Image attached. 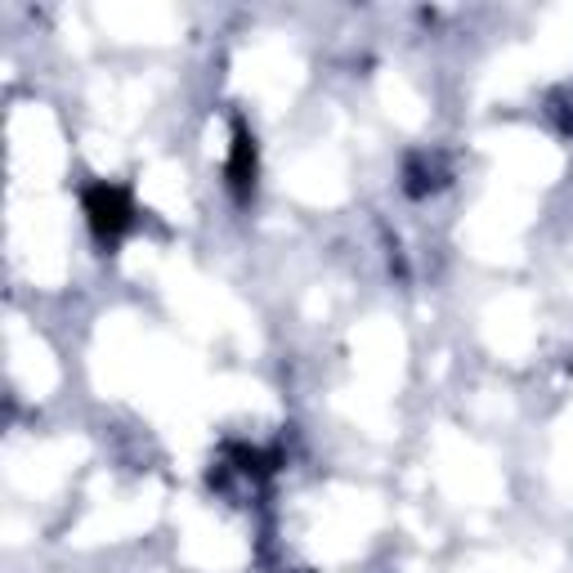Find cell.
Segmentation results:
<instances>
[{
	"instance_id": "6da1fadb",
	"label": "cell",
	"mask_w": 573,
	"mask_h": 573,
	"mask_svg": "<svg viewBox=\"0 0 573 573\" xmlns=\"http://www.w3.org/2000/svg\"><path fill=\"white\" fill-rule=\"evenodd\" d=\"M86 215H91V229L104 242H113V237H121L130 229V198L121 189H113V184H99L86 198Z\"/></svg>"
},
{
	"instance_id": "7a4b0ae2",
	"label": "cell",
	"mask_w": 573,
	"mask_h": 573,
	"mask_svg": "<svg viewBox=\"0 0 573 573\" xmlns=\"http://www.w3.org/2000/svg\"><path fill=\"white\" fill-rule=\"evenodd\" d=\"M229 176H233L237 189H247L252 176H256V148H252L247 135H237V148H233V167H229Z\"/></svg>"
}]
</instances>
